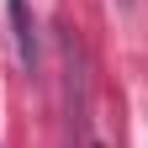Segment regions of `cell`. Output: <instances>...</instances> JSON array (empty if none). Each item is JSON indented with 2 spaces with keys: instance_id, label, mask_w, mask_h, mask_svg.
<instances>
[{
  "instance_id": "obj_1",
  "label": "cell",
  "mask_w": 148,
  "mask_h": 148,
  "mask_svg": "<svg viewBox=\"0 0 148 148\" xmlns=\"http://www.w3.org/2000/svg\"><path fill=\"white\" fill-rule=\"evenodd\" d=\"M11 5V27H16V53H21V64L32 69L37 64V32H32V11H27V0H5Z\"/></svg>"
},
{
  "instance_id": "obj_2",
  "label": "cell",
  "mask_w": 148,
  "mask_h": 148,
  "mask_svg": "<svg viewBox=\"0 0 148 148\" xmlns=\"http://www.w3.org/2000/svg\"><path fill=\"white\" fill-rule=\"evenodd\" d=\"M116 5H122V11H127V5H138V0H116Z\"/></svg>"
}]
</instances>
